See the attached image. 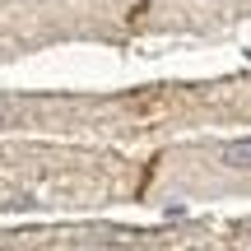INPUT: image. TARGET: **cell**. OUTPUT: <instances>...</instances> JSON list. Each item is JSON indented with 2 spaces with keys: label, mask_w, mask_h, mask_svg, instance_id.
<instances>
[{
  "label": "cell",
  "mask_w": 251,
  "mask_h": 251,
  "mask_svg": "<svg viewBox=\"0 0 251 251\" xmlns=\"http://www.w3.org/2000/svg\"><path fill=\"white\" fill-rule=\"evenodd\" d=\"M224 163H228V168H237V172H251V135L228 144V149H224Z\"/></svg>",
  "instance_id": "1"
}]
</instances>
